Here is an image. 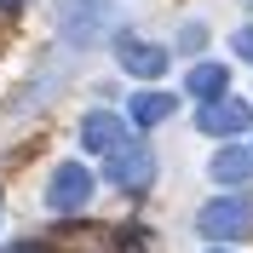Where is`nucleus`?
<instances>
[{
  "label": "nucleus",
  "mask_w": 253,
  "mask_h": 253,
  "mask_svg": "<svg viewBox=\"0 0 253 253\" xmlns=\"http://www.w3.org/2000/svg\"><path fill=\"white\" fill-rule=\"evenodd\" d=\"M253 230V196H219L196 213V236L207 242H242Z\"/></svg>",
  "instance_id": "1"
},
{
  "label": "nucleus",
  "mask_w": 253,
  "mask_h": 253,
  "mask_svg": "<svg viewBox=\"0 0 253 253\" xmlns=\"http://www.w3.org/2000/svg\"><path fill=\"white\" fill-rule=\"evenodd\" d=\"M115 23V6L110 0H58V35L69 46H92L104 41V29Z\"/></svg>",
  "instance_id": "2"
},
{
  "label": "nucleus",
  "mask_w": 253,
  "mask_h": 253,
  "mask_svg": "<svg viewBox=\"0 0 253 253\" xmlns=\"http://www.w3.org/2000/svg\"><path fill=\"white\" fill-rule=\"evenodd\" d=\"M104 178L121 190H150V178H156V161H150V150H144L138 138H126L115 156H104Z\"/></svg>",
  "instance_id": "3"
},
{
  "label": "nucleus",
  "mask_w": 253,
  "mask_h": 253,
  "mask_svg": "<svg viewBox=\"0 0 253 253\" xmlns=\"http://www.w3.org/2000/svg\"><path fill=\"white\" fill-rule=\"evenodd\" d=\"M196 126H202L207 138H242L253 126V104H242V98H213V104L196 110Z\"/></svg>",
  "instance_id": "4"
},
{
  "label": "nucleus",
  "mask_w": 253,
  "mask_h": 253,
  "mask_svg": "<svg viewBox=\"0 0 253 253\" xmlns=\"http://www.w3.org/2000/svg\"><path fill=\"white\" fill-rule=\"evenodd\" d=\"M86 202H92V173L81 161H63L52 173V184H46V207L52 213H81Z\"/></svg>",
  "instance_id": "5"
},
{
  "label": "nucleus",
  "mask_w": 253,
  "mask_h": 253,
  "mask_svg": "<svg viewBox=\"0 0 253 253\" xmlns=\"http://www.w3.org/2000/svg\"><path fill=\"white\" fill-rule=\"evenodd\" d=\"M115 58H121L126 75H138V81H161L167 75V46H150V41H138V35H121Z\"/></svg>",
  "instance_id": "6"
},
{
  "label": "nucleus",
  "mask_w": 253,
  "mask_h": 253,
  "mask_svg": "<svg viewBox=\"0 0 253 253\" xmlns=\"http://www.w3.org/2000/svg\"><path fill=\"white\" fill-rule=\"evenodd\" d=\"M81 144L92 150V156H115L126 144V121L115 110H86V121H81Z\"/></svg>",
  "instance_id": "7"
},
{
  "label": "nucleus",
  "mask_w": 253,
  "mask_h": 253,
  "mask_svg": "<svg viewBox=\"0 0 253 253\" xmlns=\"http://www.w3.org/2000/svg\"><path fill=\"white\" fill-rule=\"evenodd\" d=\"M224 86H230L224 63H190V75H184V92L196 98V104H213V98H224Z\"/></svg>",
  "instance_id": "8"
},
{
  "label": "nucleus",
  "mask_w": 253,
  "mask_h": 253,
  "mask_svg": "<svg viewBox=\"0 0 253 253\" xmlns=\"http://www.w3.org/2000/svg\"><path fill=\"white\" fill-rule=\"evenodd\" d=\"M213 178H219V184H248L253 178V156L242 144H224L219 156H213Z\"/></svg>",
  "instance_id": "9"
},
{
  "label": "nucleus",
  "mask_w": 253,
  "mask_h": 253,
  "mask_svg": "<svg viewBox=\"0 0 253 253\" xmlns=\"http://www.w3.org/2000/svg\"><path fill=\"white\" fill-rule=\"evenodd\" d=\"M173 110H178V98H173V92H156V86H150V92H132V121H138V126L167 121Z\"/></svg>",
  "instance_id": "10"
},
{
  "label": "nucleus",
  "mask_w": 253,
  "mask_h": 253,
  "mask_svg": "<svg viewBox=\"0 0 253 253\" xmlns=\"http://www.w3.org/2000/svg\"><path fill=\"white\" fill-rule=\"evenodd\" d=\"M178 41H184V46L196 52V46H202V41H207V29H202V23H184V35H178Z\"/></svg>",
  "instance_id": "11"
},
{
  "label": "nucleus",
  "mask_w": 253,
  "mask_h": 253,
  "mask_svg": "<svg viewBox=\"0 0 253 253\" xmlns=\"http://www.w3.org/2000/svg\"><path fill=\"white\" fill-rule=\"evenodd\" d=\"M236 52L253 63V23H248V29H236Z\"/></svg>",
  "instance_id": "12"
},
{
  "label": "nucleus",
  "mask_w": 253,
  "mask_h": 253,
  "mask_svg": "<svg viewBox=\"0 0 253 253\" xmlns=\"http://www.w3.org/2000/svg\"><path fill=\"white\" fill-rule=\"evenodd\" d=\"M17 6H29V0H0V12H17Z\"/></svg>",
  "instance_id": "13"
},
{
  "label": "nucleus",
  "mask_w": 253,
  "mask_h": 253,
  "mask_svg": "<svg viewBox=\"0 0 253 253\" xmlns=\"http://www.w3.org/2000/svg\"><path fill=\"white\" fill-rule=\"evenodd\" d=\"M248 6H253V0H248Z\"/></svg>",
  "instance_id": "14"
}]
</instances>
